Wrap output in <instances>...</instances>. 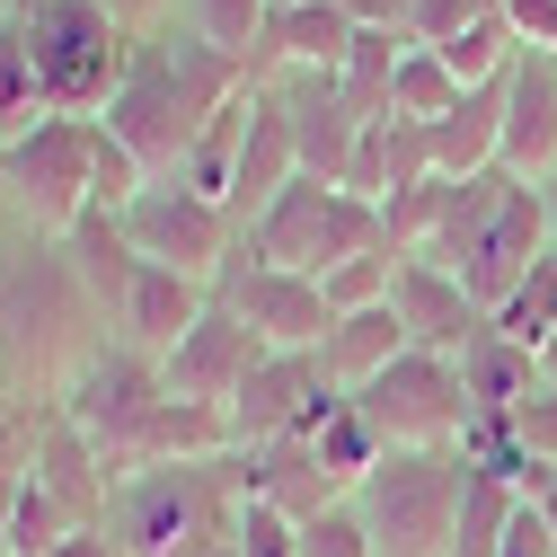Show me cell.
<instances>
[{
	"mask_svg": "<svg viewBox=\"0 0 557 557\" xmlns=\"http://www.w3.org/2000/svg\"><path fill=\"white\" fill-rule=\"evenodd\" d=\"M160 398H169L160 363H151V355H133V345L115 336V345H98V355L72 372V389H62L53 407L72 416V425H81V434L107 451V469H115V460H124V443H133V434H143L151 416H160Z\"/></svg>",
	"mask_w": 557,
	"mask_h": 557,
	"instance_id": "11",
	"label": "cell"
},
{
	"mask_svg": "<svg viewBox=\"0 0 557 557\" xmlns=\"http://www.w3.org/2000/svg\"><path fill=\"white\" fill-rule=\"evenodd\" d=\"M293 177H301L293 115H284V98H274V89H257V107H248V143H239V169H231V222L248 231Z\"/></svg>",
	"mask_w": 557,
	"mask_h": 557,
	"instance_id": "19",
	"label": "cell"
},
{
	"mask_svg": "<svg viewBox=\"0 0 557 557\" xmlns=\"http://www.w3.org/2000/svg\"><path fill=\"white\" fill-rule=\"evenodd\" d=\"M496 169H513L522 186L557 177V53H522L505 72V151Z\"/></svg>",
	"mask_w": 557,
	"mask_h": 557,
	"instance_id": "17",
	"label": "cell"
},
{
	"mask_svg": "<svg viewBox=\"0 0 557 557\" xmlns=\"http://www.w3.org/2000/svg\"><path fill=\"white\" fill-rule=\"evenodd\" d=\"M434 53L451 62V81H460V89H486V81H505L513 62H522V36H513V18L496 10V0H486V10H478L469 27H451Z\"/></svg>",
	"mask_w": 557,
	"mask_h": 557,
	"instance_id": "28",
	"label": "cell"
},
{
	"mask_svg": "<svg viewBox=\"0 0 557 557\" xmlns=\"http://www.w3.org/2000/svg\"><path fill=\"white\" fill-rule=\"evenodd\" d=\"M248 486V451H203V460H169V469H133L107 496V531L124 557H222L239 531Z\"/></svg>",
	"mask_w": 557,
	"mask_h": 557,
	"instance_id": "3",
	"label": "cell"
},
{
	"mask_svg": "<svg viewBox=\"0 0 557 557\" xmlns=\"http://www.w3.org/2000/svg\"><path fill=\"white\" fill-rule=\"evenodd\" d=\"M398 62H407V36H398V27H363L355 53L336 62V89H345V107H355L363 124L389 115V81H398Z\"/></svg>",
	"mask_w": 557,
	"mask_h": 557,
	"instance_id": "29",
	"label": "cell"
},
{
	"mask_svg": "<svg viewBox=\"0 0 557 557\" xmlns=\"http://www.w3.org/2000/svg\"><path fill=\"white\" fill-rule=\"evenodd\" d=\"M0 248H10V203H0Z\"/></svg>",
	"mask_w": 557,
	"mask_h": 557,
	"instance_id": "46",
	"label": "cell"
},
{
	"mask_svg": "<svg viewBox=\"0 0 557 557\" xmlns=\"http://www.w3.org/2000/svg\"><path fill=\"white\" fill-rule=\"evenodd\" d=\"M540 513H548V531H557V469H548V486H540Z\"/></svg>",
	"mask_w": 557,
	"mask_h": 557,
	"instance_id": "43",
	"label": "cell"
},
{
	"mask_svg": "<svg viewBox=\"0 0 557 557\" xmlns=\"http://www.w3.org/2000/svg\"><path fill=\"white\" fill-rule=\"evenodd\" d=\"M213 310V284H195V274H169V265H143L133 274V293H124V319H115V336L133 345V355H177V336Z\"/></svg>",
	"mask_w": 557,
	"mask_h": 557,
	"instance_id": "20",
	"label": "cell"
},
{
	"mask_svg": "<svg viewBox=\"0 0 557 557\" xmlns=\"http://www.w3.org/2000/svg\"><path fill=\"white\" fill-rule=\"evenodd\" d=\"M265 355H274V345L213 293V310H203V319L177 336V355H160V381H169V398H195V407H222V416H231L239 381H248Z\"/></svg>",
	"mask_w": 557,
	"mask_h": 557,
	"instance_id": "12",
	"label": "cell"
},
{
	"mask_svg": "<svg viewBox=\"0 0 557 557\" xmlns=\"http://www.w3.org/2000/svg\"><path fill=\"white\" fill-rule=\"evenodd\" d=\"M107 10H115L133 36H160V27H177V18H186V0H107Z\"/></svg>",
	"mask_w": 557,
	"mask_h": 557,
	"instance_id": "41",
	"label": "cell"
},
{
	"mask_svg": "<svg viewBox=\"0 0 557 557\" xmlns=\"http://www.w3.org/2000/svg\"><path fill=\"white\" fill-rule=\"evenodd\" d=\"M115 222H124V239H133V257H143V265L195 274V284H222V265H231V248H239L231 203L195 195V186H177V177H151Z\"/></svg>",
	"mask_w": 557,
	"mask_h": 557,
	"instance_id": "9",
	"label": "cell"
},
{
	"mask_svg": "<svg viewBox=\"0 0 557 557\" xmlns=\"http://www.w3.org/2000/svg\"><path fill=\"white\" fill-rule=\"evenodd\" d=\"M389 301H398L407 336L425 345V355H460V345L486 327V310L469 301V284H460L451 265H425V257H398V284H389Z\"/></svg>",
	"mask_w": 557,
	"mask_h": 557,
	"instance_id": "18",
	"label": "cell"
},
{
	"mask_svg": "<svg viewBox=\"0 0 557 557\" xmlns=\"http://www.w3.org/2000/svg\"><path fill=\"white\" fill-rule=\"evenodd\" d=\"M248 89V62L213 53L186 27H160V36H133V72L107 107V133L143 160L151 177H177V160L195 151V133L213 124L231 98Z\"/></svg>",
	"mask_w": 557,
	"mask_h": 557,
	"instance_id": "2",
	"label": "cell"
},
{
	"mask_svg": "<svg viewBox=\"0 0 557 557\" xmlns=\"http://www.w3.org/2000/svg\"><path fill=\"white\" fill-rule=\"evenodd\" d=\"M548 257V195L540 186H505V203H496V213H486V231L469 239V257H460V284H469V301L478 310H496L513 284H522V274Z\"/></svg>",
	"mask_w": 557,
	"mask_h": 557,
	"instance_id": "13",
	"label": "cell"
},
{
	"mask_svg": "<svg viewBox=\"0 0 557 557\" xmlns=\"http://www.w3.org/2000/svg\"><path fill=\"white\" fill-rule=\"evenodd\" d=\"M274 10H284V0H274Z\"/></svg>",
	"mask_w": 557,
	"mask_h": 557,
	"instance_id": "48",
	"label": "cell"
},
{
	"mask_svg": "<svg viewBox=\"0 0 557 557\" xmlns=\"http://www.w3.org/2000/svg\"><path fill=\"white\" fill-rule=\"evenodd\" d=\"M231 557H301V522H293L284 505L248 496V505H239V531H231Z\"/></svg>",
	"mask_w": 557,
	"mask_h": 557,
	"instance_id": "36",
	"label": "cell"
},
{
	"mask_svg": "<svg viewBox=\"0 0 557 557\" xmlns=\"http://www.w3.org/2000/svg\"><path fill=\"white\" fill-rule=\"evenodd\" d=\"M460 486H469L460 451H389L355 486V513H363V531H372L381 557H451Z\"/></svg>",
	"mask_w": 557,
	"mask_h": 557,
	"instance_id": "6",
	"label": "cell"
},
{
	"mask_svg": "<svg viewBox=\"0 0 557 557\" xmlns=\"http://www.w3.org/2000/svg\"><path fill=\"white\" fill-rule=\"evenodd\" d=\"M451 98H460L451 62H443L434 45H407L398 81H389V115H407V124H434V115H451Z\"/></svg>",
	"mask_w": 557,
	"mask_h": 557,
	"instance_id": "33",
	"label": "cell"
},
{
	"mask_svg": "<svg viewBox=\"0 0 557 557\" xmlns=\"http://www.w3.org/2000/svg\"><path fill=\"white\" fill-rule=\"evenodd\" d=\"M301 557H381V548H372L355 505H327L319 522H301Z\"/></svg>",
	"mask_w": 557,
	"mask_h": 557,
	"instance_id": "37",
	"label": "cell"
},
{
	"mask_svg": "<svg viewBox=\"0 0 557 557\" xmlns=\"http://www.w3.org/2000/svg\"><path fill=\"white\" fill-rule=\"evenodd\" d=\"M505 557H557V531H548V513L522 496L513 505V531H505Z\"/></svg>",
	"mask_w": 557,
	"mask_h": 557,
	"instance_id": "40",
	"label": "cell"
},
{
	"mask_svg": "<svg viewBox=\"0 0 557 557\" xmlns=\"http://www.w3.org/2000/svg\"><path fill=\"white\" fill-rule=\"evenodd\" d=\"M62 257H72V274L89 284V301L107 310V327L124 319V293H133V274H143V257H133L124 222L115 213H81L72 231H62Z\"/></svg>",
	"mask_w": 557,
	"mask_h": 557,
	"instance_id": "25",
	"label": "cell"
},
{
	"mask_svg": "<svg viewBox=\"0 0 557 557\" xmlns=\"http://www.w3.org/2000/svg\"><path fill=\"white\" fill-rule=\"evenodd\" d=\"M248 248H257L265 265L327 274V265H345V257L381 248V203H363V195H345L336 177H310V169H301V177L248 222Z\"/></svg>",
	"mask_w": 557,
	"mask_h": 557,
	"instance_id": "7",
	"label": "cell"
},
{
	"mask_svg": "<svg viewBox=\"0 0 557 557\" xmlns=\"http://www.w3.org/2000/svg\"><path fill=\"white\" fill-rule=\"evenodd\" d=\"M540 381H548V389H557V336H548V345H540Z\"/></svg>",
	"mask_w": 557,
	"mask_h": 557,
	"instance_id": "44",
	"label": "cell"
},
{
	"mask_svg": "<svg viewBox=\"0 0 557 557\" xmlns=\"http://www.w3.org/2000/svg\"><path fill=\"white\" fill-rule=\"evenodd\" d=\"M460 460H469V451H460ZM513 505H522V486L469 460V486H460V522H451V557H505Z\"/></svg>",
	"mask_w": 557,
	"mask_h": 557,
	"instance_id": "27",
	"label": "cell"
},
{
	"mask_svg": "<svg viewBox=\"0 0 557 557\" xmlns=\"http://www.w3.org/2000/svg\"><path fill=\"white\" fill-rule=\"evenodd\" d=\"M319 398H336V381H327L319 355H265V363L239 381V398H231V443L257 451V443H274V434H293Z\"/></svg>",
	"mask_w": 557,
	"mask_h": 557,
	"instance_id": "15",
	"label": "cell"
},
{
	"mask_svg": "<svg viewBox=\"0 0 557 557\" xmlns=\"http://www.w3.org/2000/svg\"><path fill=\"white\" fill-rule=\"evenodd\" d=\"M355 407L372 416V434L389 451H460L469 434V389H460V355H425V345H407V355L355 389Z\"/></svg>",
	"mask_w": 557,
	"mask_h": 557,
	"instance_id": "8",
	"label": "cell"
},
{
	"mask_svg": "<svg viewBox=\"0 0 557 557\" xmlns=\"http://www.w3.org/2000/svg\"><path fill=\"white\" fill-rule=\"evenodd\" d=\"M540 195H548V248H557V177H548V186H540Z\"/></svg>",
	"mask_w": 557,
	"mask_h": 557,
	"instance_id": "45",
	"label": "cell"
},
{
	"mask_svg": "<svg viewBox=\"0 0 557 557\" xmlns=\"http://www.w3.org/2000/svg\"><path fill=\"white\" fill-rule=\"evenodd\" d=\"M72 531H81V513L62 505V496H45V486L27 478V486H18V505H10V531H0V557H53Z\"/></svg>",
	"mask_w": 557,
	"mask_h": 557,
	"instance_id": "32",
	"label": "cell"
},
{
	"mask_svg": "<svg viewBox=\"0 0 557 557\" xmlns=\"http://www.w3.org/2000/svg\"><path fill=\"white\" fill-rule=\"evenodd\" d=\"M460 389H469L478 416H505V407H522V398L540 389V355L513 345L505 327H478V336L460 345Z\"/></svg>",
	"mask_w": 557,
	"mask_h": 557,
	"instance_id": "26",
	"label": "cell"
},
{
	"mask_svg": "<svg viewBox=\"0 0 557 557\" xmlns=\"http://www.w3.org/2000/svg\"><path fill=\"white\" fill-rule=\"evenodd\" d=\"M0 203L45 239L98 213V115H45L36 133L0 143Z\"/></svg>",
	"mask_w": 557,
	"mask_h": 557,
	"instance_id": "5",
	"label": "cell"
},
{
	"mask_svg": "<svg viewBox=\"0 0 557 557\" xmlns=\"http://www.w3.org/2000/svg\"><path fill=\"white\" fill-rule=\"evenodd\" d=\"M98 345H115V327L72 274L62 239L10 222V248H0V355H10L18 407H53Z\"/></svg>",
	"mask_w": 557,
	"mask_h": 557,
	"instance_id": "1",
	"label": "cell"
},
{
	"mask_svg": "<svg viewBox=\"0 0 557 557\" xmlns=\"http://www.w3.org/2000/svg\"><path fill=\"white\" fill-rule=\"evenodd\" d=\"M0 18H18V0H0Z\"/></svg>",
	"mask_w": 557,
	"mask_h": 557,
	"instance_id": "47",
	"label": "cell"
},
{
	"mask_svg": "<svg viewBox=\"0 0 557 557\" xmlns=\"http://www.w3.org/2000/svg\"><path fill=\"white\" fill-rule=\"evenodd\" d=\"M53 107H45V81H36V53L18 36V18H0V143H18V133H36Z\"/></svg>",
	"mask_w": 557,
	"mask_h": 557,
	"instance_id": "30",
	"label": "cell"
},
{
	"mask_svg": "<svg viewBox=\"0 0 557 557\" xmlns=\"http://www.w3.org/2000/svg\"><path fill=\"white\" fill-rule=\"evenodd\" d=\"M363 18L355 0H284V10L265 18L257 53H248V81H284V72H336L345 53H355Z\"/></svg>",
	"mask_w": 557,
	"mask_h": 557,
	"instance_id": "14",
	"label": "cell"
},
{
	"mask_svg": "<svg viewBox=\"0 0 557 557\" xmlns=\"http://www.w3.org/2000/svg\"><path fill=\"white\" fill-rule=\"evenodd\" d=\"M407 319H398V301H372V310H345L336 327H327V345H319V363H327V381L355 398L363 381H381L398 355H407Z\"/></svg>",
	"mask_w": 557,
	"mask_h": 557,
	"instance_id": "23",
	"label": "cell"
},
{
	"mask_svg": "<svg viewBox=\"0 0 557 557\" xmlns=\"http://www.w3.org/2000/svg\"><path fill=\"white\" fill-rule=\"evenodd\" d=\"M486 327H505L513 345H531V355H540V345L557 336V248H548V257L522 274V284H513L496 310H486Z\"/></svg>",
	"mask_w": 557,
	"mask_h": 557,
	"instance_id": "31",
	"label": "cell"
},
{
	"mask_svg": "<svg viewBox=\"0 0 557 557\" xmlns=\"http://www.w3.org/2000/svg\"><path fill=\"white\" fill-rule=\"evenodd\" d=\"M203 451H231V416H222V407H195V398H160V416L124 443L115 478H133V469H169V460H203Z\"/></svg>",
	"mask_w": 557,
	"mask_h": 557,
	"instance_id": "24",
	"label": "cell"
},
{
	"mask_svg": "<svg viewBox=\"0 0 557 557\" xmlns=\"http://www.w3.org/2000/svg\"><path fill=\"white\" fill-rule=\"evenodd\" d=\"M425 151H434V177H478V169H496V151H505V81L460 89L451 115L425 124Z\"/></svg>",
	"mask_w": 557,
	"mask_h": 557,
	"instance_id": "22",
	"label": "cell"
},
{
	"mask_svg": "<svg viewBox=\"0 0 557 557\" xmlns=\"http://www.w3.org/2000/svg\"><path fill=\"white\" fill-rule=\"evenodd\" d=\"M248 486H257L265 505H284L293 522H319L327 505H355V496L327 478V460H319L310 434H274V443H257V451H248Z\"/></svg>",
	"mask_w": 557,
	"mask_h": 557,
	"instance_id": "21",
	"label": "cell"
},
{
	"mask_svg": "<svg viewBox=\"0 0 557 557\" xmlns=\"http://www.w3.org/2000/svg\"><path fill=\"white\" fill-rule=\"evenodd\" d=\"M18 36L36 53V81L53 115H107L133 72V27L107 0H18Z\"/></svg>",
	"mask_w": 557,
	"mask_h": 557,
	"instance_id": "4",
	"label": "cell"
},
{
	"mask_svg": "<svg viewBox=\"0 0 557 557\" xmlns=\"http://www.w3.org/2000/svg\"><path fill=\"white\" fill-rule=\"evenodd\" d=\"M265 18H274V0H186V36H203L213 53H231V62H248L257 53V36H265Z\"/></svg>",
	"mask_w": 557,
	"mask_h": 557,
	"instance_id": "34",
	"label": "cell"
},
{
	"mask_svg": "<svg viewBox=\"0 0 557 557\" xmlns=\"http://www.w3.org/2000/svg\"><path fill=\"white\" fill-rule=\"evenodd\" d=\"M274 355H319L327 345V327H336V310H327V293H319V274H293V265H265L257 248H248V231H239V248H231V265H222V284H213Z\"/></svg>",
	"mask_w": 557,
	"mask_h": 557,
	"instance_id": "10",
	"label": "cell"
},
{
	"mask_svg": "<svg viewBox=\"0 0 557 557\" xmlns=\"http://www.w3.org/2000/svg\"><path fill=\"white\" fill-rule=\"evenodd\" d=\"M389 284H398V257H389V248H363V257H345V265H327V274H319V293H327V310H336V319H345V310L389 301Z\"/></svg>",
	"mask_w": 557,
	"mask_h": 557,
	"instance_id": "35",
	"label": "cell"
},
{
	"mask_svg": "<svg viewBox=\"0 0 557 557\" xmlns=\"http://www.w3.org/2000/svg\"><path fill=\"white\" fill-rule=\"evenodd\" d=\"M27 478L45 486V496H62L81 522H107L115 469H107V451H98V443H89L62 407H36V434H27Z\"/></svg>",
	"mask_w": 557,
	"mask_h": 557,
	"instance_id": "16",
	"label": "cell"
},
{
	"mask_svg": "<svg viewBox=\"0 0 557 557\" xmlns=\"http://www.w3.org/2000/svg\"><path fill=\"white\" fill-rule=\"evenodd\" d=\"M513 434H522V451H531V460H557V389H548V381L513 407Z\"/></svg>",
	"mask_w": 557,
	"mask_h": 557,
	"instance_id": "38",
	"label": "cell"
},
{
	"mask_svg": "<svg viewBox=\"0 0 557 557\" xmlns=\"http://www.w3.org/2000/svg\"><path fill=\"white\" fill-rule=\"evenodd\" d=\"M53 557H124V548H115V531H107V522H81V531L62 540Z\"/></svg>",
	"mask_w": 557,
	"mask_h": 557,
	"instance_id": "42",
	"label": "cell"
},
{
	"mask_svg": "<svg viewBox=\"0 0 557 557\" xmlns=\"http://www.w3.org/2000/svg\"><path fill=\"white\" fill-rule=\"evenodd\" d=\"M496 10L513 18L522 53H557V0H496Z\"/></svg>",
	"mask_w": 557,
	"mask_h": 557,
	"instance_id": "39",
	"label": "cell"
}]
</instances>
